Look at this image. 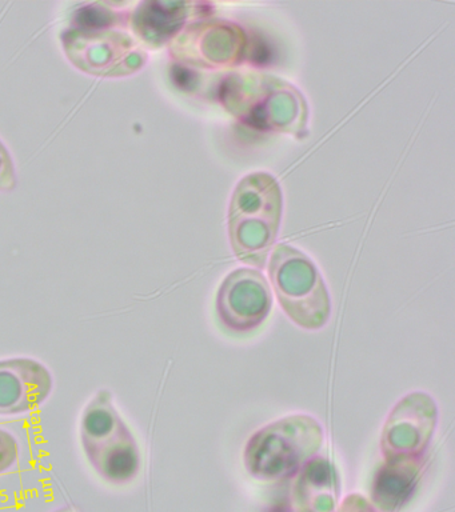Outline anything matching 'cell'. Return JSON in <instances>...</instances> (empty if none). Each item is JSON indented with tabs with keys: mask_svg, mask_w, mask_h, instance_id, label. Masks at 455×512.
<instances>
[{
	"mask_svg": "<svg viewBox=\"0 0 455 512\" xmlns=\"http://www.w3.org/2000/svg\"><path fill=\"white\" fill-rule=\"evenodd\" d=\"M79 439L87 462L105 482L123 486L141 472L138 440L106 388L99 390L83 408Z\"/></svg>",
	"mask_w": 455,
	"mask_h": 512,
	"instance_id": "6da1fadb",
	"label": "cell"
},
{
	"mask_svg": "<svg viewBox=\"0 0 455 512\" xmlns=\"http://www.w3.org/2000/svg\"><path fill=\"white\" fill-rule=\"evenodd\" d=\"M322 440L321 424L310 416L278 420L250 439L245 452L247 470L262 480L286 478L313 458Z\"/></svg>",
	"mask_w": 455,
	"mask_h": 512,
	"instance_id": "7a4b0ae2",
	"label": "cell"
},
{
	"mask_svg": "<svg viewBox=\"0 0 455 512\" xmlns=\"http://www.w3.org/2000/svg\"><path fill=\"white\" fill-rule=\"evenodd\" d=\"M271 280L283 310L298 326L318 330L330 318V299L313 263L299 252L281 248L271 262Z\"/></svg>",
	"mask_w": 455,
	"mask_h": 512,
	"instance_id": "3957f363",
	"label": "cell"
},
{
	"mask_svg": "<svg viewBox=\"0 0 455 512\" xmlns=\"http://www.w3.org/2000/svg\"><path fill=\"white\" fill-rule=\"evenodd\" d=\"M70 62L86 74L122 78L145 64V52L127 32L110 27H75L62 35Z\"/></svg>",
	"mask_w": 455,
	"mask_h": 512,
	"instance_id": "277c9868",
	"label": "cell"
},
{
	"mask_svg": "<svg viewBox=\"0 0 455 512\" xmlns=\"http://www.w3.org/2000/svg\"><path fill=\"white\" fill-rule=\"evenodd\" d=\"M270 308L269 287L257 271H235L227 276L219 290V322L233 334H249L257 330L265 322Z\"/></svg>",
	"mask_w": 455,
	"mask_h": 512,
	"instance_id": "5b68a950",
	"label": "cell"
},
{
	"mask_svg": "<svg viewBox=\"0 0 455 512\" xmlns=\"http://www.w3.org/2000/svg\"><path fill=\"white\" fill-rule=\"evenodd\" d=\"M437 423V407L426 394L415 392L391 412L383 432L382 448L387 460L418 459Z\"/></svg>",
	"mask_w": 455,
	"mask_h": 512,
	"instance_id": "8992f818",
	"label": "cell"
},
{
	"mask_svg": "<svg viewBox=\"0 0 455 512\" xmlns=\"http://www.w3.org/2000/svg\"><path fill=\"white\" fill-rule=\"evenodd\" d=\"M53 390V372L39 360L27 356L0 359V416L38 410Z\"/></svg>",
	"mask_w": 455,
	"mask_h": 512,
	"instance_id": "52a82bcc",
	"label": "cell"
},
{
	"mask_svg": "<svg viewBox=\"0 0 455 512\" xmlns=\"http://www.w3.org/2000/svg\"><path fill=\"white\" fill-rule=\"evenodd\" d=\"M338 483L334 468L323 458L311 459L299 471L291 494V512H335Z\"/></svg>",
	"mask_w": 455,
	"mask_h": 512,
	"instance_id": "ba28073f",
	"label": "cell"
},
{
	"mask_svg": "<svg viewBox=\"0 0 455 512\" xmlns=\"http://www.w3.org/2000/svg\"><path fill=\"white\" fill-rule=\"evenodd\" d=\"M419 474V459L387 460L373 484V502L383 512H393L413 492Z\"/></svg>",
	"mask_w": 455,
	"mask_h": 512,
	"instance_id": "9c48e42d",
	"label": "cell"
},
{
	"mask_svg": "<svg viewBox=\"0 0 455 512\" xmlns=\"http://www.w3.org/2000/svg\"><path fill=\"white\" fill-rule=\"evenodd\" d=\"M19 452V442L13 432L0 427V475L6 474L17 464Z\"/></svg>",
	"mask_w": 455,
	"mask_h": 512,
	"instance_id": "30bf717a",
	"label": "cell"
},
{
	"mask_svg": "<svg viewBox=\"0 0 455 512\" xmlns=\"http://www.w3.org/2000/svg\"><path fill=\"white\" fill-rule=\"evenodd\" d=\"M15 186H17V172H15L13 156L0 140V192L13 191Z\"/></svg>",
	"mask_w": 455,
	"mask_h": 512,
	"instance_id": "8fae6325",
	"label": "cell"
},
{
	"mask_svg": "<svg viewBox=\"0 0 455 512\" xmlns=\"http://www.w3.org/2000/svg\"><path fill=\"white\" fill-rule=\"evenodd\" d=\"M338 512H377L371 506L369 500L363 498L361 495L347 496Z\"/></svg>",
	"mask_w": 455,
	"mask_h": 512,
	"instance_id": "7c38bea8",
	"label": "cell"
},
{
	"mask_svg": "<svg viewBox=\"0 0 455 512\" xmlns=\"http://www.w3.org/2000/svg\"><path fill=\"white\" fill-rule=\"evenodd\" d=\"M53 512H79L77 508L71 507V506H65L58 508V510H55Z\"/></svg>",
	"mask_w": 455,
	"mask_h": 512,
	"instance_id": "4fadbf2b",
	"label": "cell"
}]
</instances>
